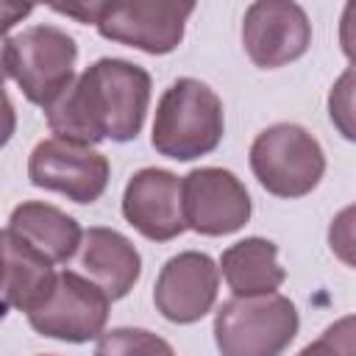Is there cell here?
I'll use <instances>...</instances> for the list:
<instances>
[{"label": "cell", "instance_id": "obj_3", "mask_svg": "<svg viewBox=\"0 0 356 356\" xmlns=\"http://www.w3.org/2000/svg\"><path fill=\"white\" fill-rule=\"evenodd\" d=\"M78 44L56 25H31L19 33H6L3 72L22 97L47 108L75 81Z\"/></svg>", "mask_w": 356, "mask_h": 356}, {"label": "cell", "instance_id": "obj_19", "mask_svg": "<svg viewBox=\"0 0 356 356\" xmlns=\"http://www.w3.org/2000/svg\"><path fill=\"white\" fill-rule=\"evenodd\" d=\"M328 248L345 267L356 270V203L337 211L328 222Z\"/></svg>", "mask_w": 356, "mask_h": 356}, {"label": "cell", "instance_id": "obj_4", "mask_svg": "<svg viewBox=\"0 0 356 356\" xmlns=\"http://www.w3.org/2000/svg\"><path fill=\"white\" fill-rule=\"evenodd\" d=\"M300 314L286 295L231 298L214 312L220 356H281L298 337Z\"/></svg>", "mask_w": 356, "mask_h": 356}, {"label": "cell", "instance_id": "obj_23", "mask_svg": "<svg viewBox=\"0 0 356 356\" xmlns=\"http://www.w3.org/2000/svg\"><path fill=\"white\" fill-rule=\"evenodd\" d=\"M17 14H31V6H22V8L17 11ZM11 25H14V19H6V22H3V28H6V31H8Z\"/></svg>", "mask_w": 356, "mask_h": 356}, {"label": "cell", "instance_id": "obj_15", "mask_svg": "<svg viewBox=\"0 0 356 356\" xmlns=\"http://www.w3.org/2000/svg\"><path fill=\"white\" fill-rule=\"evenodd\" d=\"M0 239H3V264H6L3 306L17 309L28 317L33 309H39L47 300L58 273L53 270V261L47 256H42L36 248H31L25 239L11 234L8 228H3Z\"/></svg>", "mask_w": 356, "mask_h": 356}, {"label": "cell", "instance_id": "obj_8", "mask_svg": "<svg viewBox=\"0 0 356 356\" xmlns=\"http://www.w3.org/2000/svg\"><path fill=\"white\" fill-rule=\"evenodd\" d=\"M28 178L33 186L58 192L72 203H95L108 186L111 164L92 145L50 136L31 150Z\"/></svg>", "mask_w": 356, "mask_h": 356}, {"label": "cell", "instance_id": "obj_6", "mask_svg": "<svg viewBox=\"0 0 356 356\" xmlns=\"http://www.w3.org/2000/svg\"><path fill=\"white\" fill-rule=\"evenodd\" d=\"M192 11L195 3L189 0H100L95 28L108 42L136 47L150 56H167L184 42Z\"/></svg>", "mask_w": 356, "mask_h": 356}, {"label": "cell", "instance_id": "obj_5", "mask_svg": "<svg viewBox=\"0 0 356 356\" xmlns=\"http://www.w3.org/2000/svg\"><path fill=\"white\" fill-rule=\"evenodd\" d=\"M250 170L261 189L292 200L317 189L325 175V153L303 125L275 122L253 139Z\"/></svg>", "mask_w": 356, "mask_h": 356}, {"label": "cell", "instance_id": "obj_18", "mask_svg": "<svg viewBox=\"0 0 356 356\" xmlns=\"http://www.w3.org/2000/svg\"><path fill=\"white\" fill-rule=\"evenodd\" d=\"M328 117L342 139L356 142V64L334 81L328 92Z\"/></svg>", "mask_w": 356, "mask_h": 356}, {"label": "cell", "instance_id": "obj_17", "mask_svg": "<svg viewBox=\"0 0 356 356\" xmlns=\"http://www.w3.org/2000/svg\"><path fill=\"white\" fill-rule=\"evenodd\" d=\"M95 356H175L172 345L147 331V328H111L106 331L97 345H95Z\"/></svg>", "mask_w": 356, "mask_h": 356}, {"label": "cell", "instance_id": "obj_9", "mask_svg": "<svg viewBox=\"0 0 356 356\" xmlns=\"http://www.w3.org/2000/svg\"><path fill=\"white\" fill-rule=\"evenodd\" d=\"M186 228L203 236H228L253 214L245 184L225 167H197L181 178Z\"/></svg>", "mask_w": 356, "mask_h": 356}, {"label": "cell", "instance_id": "obj_7", "mask_svg": "<svg viewBox=\"0 0 356 356\" xmlns=\"http://www.w3.org/2000/svg\"><path fill=\"white\" fill-rule=\"evenodd\" d=\"M111 298L89 278L75 270H61L47 300L28 314V325L58 342L83 345L106 334Z\"/></svg>", "mask_w": 356, "mask_h": 356}, {"label": "cell", "instance_id": "obj_24", "mask_svg": "<svg viewBox=\"0 0 356 356\" xmlns=\"http://www.w3.org/2000/svg\"><path fill=\"white\" fill-rule=\"evenodd\" d=\"M44 356H53V353H44Z\"/></svg>", "mask_w": 356, "mask_h": 356}, {"label": "cell", "instance_id": "obj_22", "mask_svg": "<svg viewBox=\"0 0 356 356\" xmlns=\"http://www.w3.org/2000/svg\"><path fill=\"white\" fill-rule=\"evenodd\" d=\"M298 356H337V353H334L323 339H317V342H309Z\"/></svg>", "mask_w": 356, "mask_h": 356}, {"label": "cell", "instance_id": "obj_10", "mask_svg": "<svg viewBox=\"0 0 356 356\" xmlns=\"http://www.w3.org/2000/svg\"><path fill=\"white\" fill-rule=\"evenodd\" d=\"M312 44V22L292 0H259L245 8L242 47L261 70L298 61Z\"/></svg>", "mask_w": 356, "mask_h": 356}, {"label": "cell", "instance_id": "obj_2", "mask_svg": "<svg viewBox=\"0 0 356 356\" xmlns=\"http://www.w3.org/2000/svg\"><path fill=\"white\" fill-rule=\"evenodd\" d=\"M225 134V114L220 95L197 81L178 78L159 97L150 145L159 156L172 161H192L217 150Z\"/></svg>", "mask_w": 356, "mask_h": 356}, {"label": "cell", "instance_id": "obj_13", "mask_svg": "<svg viewBox=\"0 0 356 356\" xmlns=\"http://www.w3.org/2000/svg\"><path fill=\"white\" fill-rule=\"evenodd\" d=\"M81 267L111 300H120L136 286L142 275V256L125 234L106 225H92L83 234Z\"/></svg>", "mask_w": 356, "mask_h": 356}, {"label": "cell", "instance_id": "obj_14", "mask_svg": "<svg viewBox=\"0 0 356 356\" xmlns=\"http://www.w3.org/2000/svg\"><path fill=\"white\" fill-rule=\"evenodd\" d=\"M6 228L47 256L53 264H67L83 245V228L75 217L44 200H22L8 214Z\"/></svg>", "mask_w": 356, "mask_h": 356}, {"label": "cell", "instance_id": "obj_1", "mask_svg": "<svg viewBox=\"0 0 356 356\" xmlns=\"http://www.w3.org/2000/svg\"><path fill=\"white\" fill-rule=\"evenodd\" d=\"M150 72L125 58H97L47 108V128L72 142H131L150 106Z\"/></svg>", "mask_w": 356, "mask_h": 356}, {"label": "cell", "instance_id": "obj_12", "mask_svg": "<svg viewBox=\"0 0 356 356\" xmlns=\"http://www.w3.org/2000/svg\"><path fill=\"white\" fill-rule=\"evenodd\" d=\"M122 217L150 242H170L186 231L181 178L161 167L136 170L122 192Z\"/></svg>", "mask_w": 356, "mask_h": 356}, {"label": "cell", "instance_id": "obj_11", "mask_svg": "<svg viewBox=\"0 0 356 356\" xmlns=\"http://www.w3.org/2000/svg\"><path fill=\"white\" fill-rule=\"evenodd\" d=\"M217 292L220 264H214L209 253L184 250L167 259L159 270L153 286V306L164 320L175 325H192L214 309Z\"/></svg>", "mask_w": 356, "mask_h": 356}, {"label": "cell", "instance_id": "obj_20", "mask_svg": "<svg viewBox=\"0 0 356 356\" xmlns=\"http://www.w3.org/2000/svg\"><path fill=\"white\" fill-rule=\"evenodd\" d=\"M337 356H356V314L334 320L320 337Z\"/></svg>", "mask_w": 356, "mask_h": 356}, {"label": "cell", "instance_id": "obj_21", "mask_svg": "<svg viewBox=\"0 0 356 356\" xmlns=\"http://www.w3.org/2000/svg\"><path fill=\"white\" fill-rule=\"evenodd\" d=\"M339 47L350 64H356V0L345 3L339 17Z\"/></svg>", "mask_w": 356, "mask_h": 356}, {"label": "cell", "instance_id": "obj_16", "mask_svg": "<svg viewBox=\"0 0 356 356\" xmlns=\"http://www.w3.org/2000/svg\"><path fill=\"white\" fill-rule=\"evenodd\" d=\"M220 273L236 298L273 295L286 281V270L278 264V245L264 236H245L228 245L220 256Z\"/></svg>", "mask_w": 356, "mask_h": 356}]
</instances>
